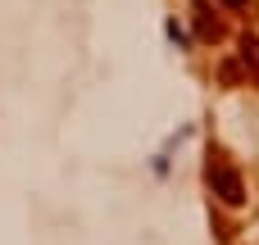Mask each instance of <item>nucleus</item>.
<instances>
[{
    "label": "nucleus",
    "mask_w": 259,
    "mask_h": 245,
    "mask_svg": "<svg viewBox=\"0 0 259 245\" xmlns=\"http://www.w3.org/2000/svg\"><path fill=\"white\" fill-rule=\"evenodd\" d=\"M219 77H223V82H228V86H237V82H241V77H246V68H241V64H237V59H228V64H223V68H219Z\"/></svg>",
    "instance_id": "nucleus-4"
},
{
    "label": "nucleus",
    "mask_w": 259,
    "mask_h": 245,
    "mask_svg": "<svg viewBox=\"0 0 259 245\" xmlns=\"http://www.w3.org/2000/svg\"><path fill=\"white\" fill-rule=\"evenodd\" d=\"M223 5H228V9H246L250 0H223Z\"/></svg>",
    "instance_id": "nucleus-5"
},
{
    "label": "nucleus",
    "mask_w": 259,
    "mask_h": 245,
    "mask_svg": "<svg viewBox=\"0 0 259 245\" xmlns=\"http://www.w3.org/2000/svg\"><path fill=\"white\" fill-rule=\"evenodd\" d=\"M205 177H209V191H214L223 205H232V209L246 205V177H241V168H237L219 145L209 150V168H205Z\"/></svg>",
    "instance_id": "nucleus-1"
},
{
    "label": "nucleus",
    "mask_w": 259,
    "mask_h": 245,
    "mask_svg": "<svg viewBox=\"0 0 259 245\" xmlns=\"http://www.w3.org/2000/svg\"><path fill=\"white\" fill-rule=\"evenodd\" d=\"M237 64L246 68V77H255V86H259V41H255V36H246V41H241Z\"/></svg>",
    "instance_id": "nucleus-3"
},
{
    "label": "nucleus",
    "mask_w": 259,
    "mask_h": 245,
    "mask_svg": "<svg viewBox=\"0 0 259 245\" xmlns=\"http://www.w3.org/2000/svg\"><path fill=\"white\" fill-rule=\"evenodd\" d=\"M191 14H196V36H200V41H219V36H223V23L214 18L209 0H196V5H191Z\"/></svg>",
    "instance_id": "nucleus-2"
}]
</instances>
